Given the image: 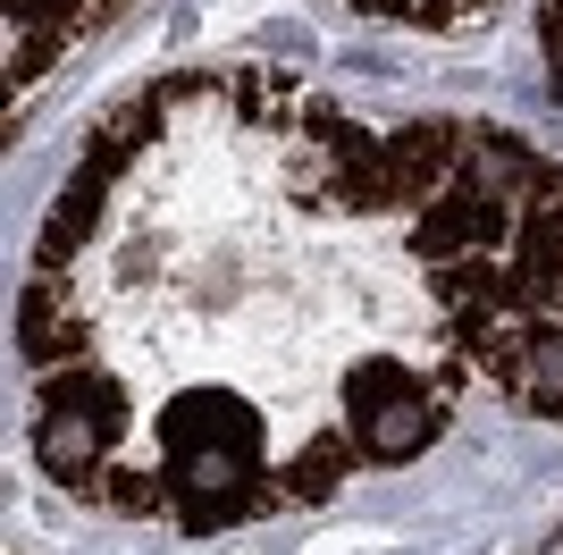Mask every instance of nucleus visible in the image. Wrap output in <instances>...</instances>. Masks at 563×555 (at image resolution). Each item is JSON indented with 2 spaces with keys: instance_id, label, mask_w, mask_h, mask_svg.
Masks as SVG:
<instances>
[{
  "instance_id": "7ed1b4c3",
  "label": "nucleus",
  "mask_w": 563,
  "mask_h": 555,
  "mask_svg": "<svg viewBox=\"0 0 563 555\" xmlns=\"http://www.w3.org/2000/svg\"><path fill=\"white\" fill-rule=\"evenodd\" d=\"M446 404H454V388H421V395H404V404L362 413V421H353V438H362L371 463H412L438 429H446Z\"/></svg>"
},
{
  "instance_id": "f257e3e1",
  "label": "nucleus",
  "mask_w": 563,
  "mask_h": 555,
  "mask_svg": "<svg viewBox=\"0 0 563 555\" xmlns=\"http://www.w3.org/2000/svg\"><path fill=\"white\" fill-rule=\"evenodd\" d=\"M219 446L261 455V413L244 404V395L194 388V395H177V404L161 413V463H177V455H219Z\"/></svg>"
},
{
  "instance_id": "f03ea898",
  "label": "nucleus",
  "mask_w": 563,
  "mask_h": 555,
  "mask_svg": "<svg viewBox=\"0 0 563 555\" xmlns=\"http://www.w3.org/2000/svg\"><path fill=\"white\" fill-rule=\"evenodd\" d=\"M110 455H118V438L101 429L93 413H68V404H43V413H34V463H43L51 480H68L76 497L93 488V471Z\"/></svg>"
},
{
  "instance_id": "20e7f679",
  "label": "nucleus",
  "mask_w": 563,
  "mask_h": 555,
  "mask_svg": "<svg viewBox=\"0 0 563 555\" xmlns=\"http://www.w3.org/2000/svg\"><path fill=\"white\" fill-rule=\"evenodd\" d=\"M496 388L514 395L521 413H547V421H563V328H539V346L521 353Z\"/></svg>"
},
{
  "instance_id": "39448f33",
  "label": "nucleus",
  "mask_w": 563,
  "mask_h": 555,
  "mask_svg": "<svg viewBox=\"0 0 563 555\" xmlns=\"http://www.w3.org/2000/svg\"><path fill=\"white\" fill-rule=\"evenodd\" d=\"M547 555H563V538H555V547H547Z\"/></svg>"
}]
</instances>
